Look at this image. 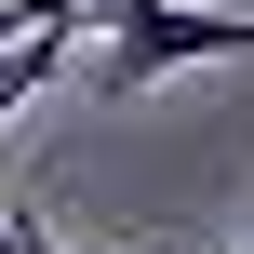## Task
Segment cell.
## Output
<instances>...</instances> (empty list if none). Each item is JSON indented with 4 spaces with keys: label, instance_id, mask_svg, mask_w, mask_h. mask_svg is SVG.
I'll use <instances>...</instances> for the list:
<instances>
[{
    "label": "cell",
    "instance_id": "obj_1",
    "mask_svg": "<svg viewBox=\"0 0 254 254\" xmlns=\"http://www.w3.org/2000/svg\"><path fill=\"white\" fill-rule=\"evenodd\" d=\"M254 54V13H188V0H107V40H94V94L107 107H134L147 80H174V67H228Z\"/></svg>",
    "mask_w": 254,
    "mask_h": 254
},
{
    "label": "cell",
    "instance_id": "obj_2",
    "mask_svg": "<svg viewBox=\"0 0 254 254\" xmlns=\"http://www.w3.org/2000/svg\"><path fill=\"white\" fill-rule=\"evenodd\" d=\"M67 67H80V40H0V121H13L40 80H67Z\"/></svg>",
    "mask_w": 254,
    "mask_h": 254
},
{
    "label": "cell",
    "instance_id": "obj_3",
    "mask_svg": "<svg viewBox=\"0 0 254 254\" xmlns=\"http://www.w3.org/2000/svg\"><path fill=\"white\" fill-rule=\"evenodd\" d=\"M107 0H0V40H80Z\"/></svg>",
    "mask_w": 254,
    "mask_h": 254
},
{
    "label": "cell",
    "instance_id": "obj_4",
    "mask_svg": "<svg viewBox=\"0 0 254 254\" xmlns=\"http://www.w3.org/2000/svg\"><path fill=\"white\" fill-rule=\"evenodd\" d=\"M0 254H27V214H0Z\"/></svg>",
    "mask_w": 254,
    "mask_h": 254
},
{
    "label": "cell",
    "instance_id": "obj_5",
    "mask_svg": "<svg viewBox=\"0 0 254 254\" xmlns=\"http://www.w3.org/2000/svg\"><path fill=\"white\" fill-rule=\"evenodd\" d=\"M27 254H67V241H54V228H40V214H27Z\"/></svg>",
    "mask_w": 254,
    "mask_h": 254
}]
</instances>
